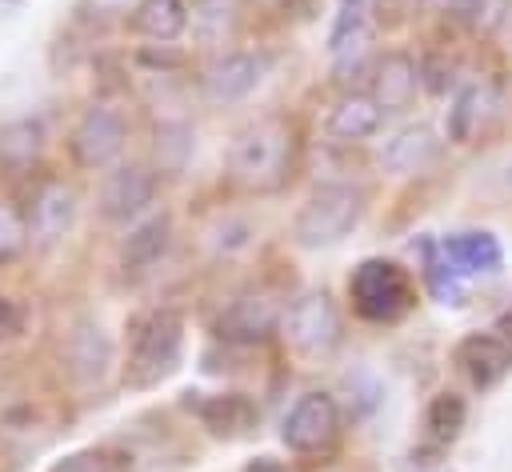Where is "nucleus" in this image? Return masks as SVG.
<instances>
[{
	"label": "nucleus",
	"mask_w": 512,
	"mask_h": 472,
	"mask_svg": "<svg viewBox=\"0 0 512 472\" xmlns=\"http://www.w3.org/2000/svg\"><path fill=\"white\" fill-rule=\"evenodd\" d=\"M128 28L144 40L172 44L188 32V4L184 0H140L128 16Z\"/></svg>",
	"instance_id": "nucleus-20"
},
{
	"label": "nucleus",
	"mask_w": 512,
	"mask_h": 472,
	"mask_svg": "<svg viewBox=\"0 0 512 472\" xmlns=\"http://www.w3.org/2000/svg\"><path fill=\"white\" fill-rule=\"evenodd\" d=\"M264 80V56L260 52H220L204 76H200V88H204V100L224 108V104H240L248 100Z\"/></svg>",
	"instance_id": "nucleus-11"
},
{
	"label": "nucleus",
	"mask_w": 512,
	"mask_h": 472,
	"mask_svg": "<svg viewBox=\"0 0 512 472\" xmlns=\"http://www.w3.org/2000/svg\"><path fill=\"white\" fill-rule=\"evenodd\" d=\"M48 472H116V468H112V460H108V456H100V452L84 448V452H68V456H64V460H56Z\"/></svg>",
	"instance_id": "nucleus-29"
},
{
	"label": "nucleus",
	"mask_w": 512,
	"mask_h": 472,
	"mask_svg": "<svg viewBox=\"0 0 512 472\" xmlns=\"http://www.w3.org/2000/svg\"><path fill=\"white\" fill-rule=\"evenodd\" d=\"M436 248H440V260H444L460 280H468V276H492V272H500V264H504V248H500V240H496L488 228L452 232V236L436 240Z\"/></svg>",
	"instance_id": "nucleus-15"
},
{
	"label": "nucleus",
	"mask_w": 512,
	"mask_h": 472,
	"mask_svg": "<svg viewBox=\"0 0 512 472\" xmlns=\"http://www.w3.org/2000/svg\"><path fill=\"white\" fill-rule=\"evenodd\" d=\"M124 144H128V120H124V112L112 108V104H100V100L88 104L76 116L72 132H68V156H72V164L80 172H100V168L116 164L120 152H124Z\"/></svg>",
	"instance_id": "nucleus-6"
},
{
	"label": "nucleus",
	"mask_w": 512,
	"mask_h": 472,
	"mask_svg": "<svg viewBox=\"0 0 512 472\" xmlns=\"http://www.w3.org/2000/svg\"><path fill=\"white\" fill-rule=\"evenodd\" d=\"M468 424V400L452 388L436 392L428 404H424V440L436 444V448H448Z\"/></svg>",
	"instance_id": "nucleus-24"
},
{
	"label": "nucleus",
	"mask_w": 512,
	"mask_h": 472,
	"mask_svg": "<svg viewBox=\"0 0 512 472\" xmlns=\"http://www.w3.org/2000/svg\"><path fill=\"white\" fill-rule=\"evenodd\" d=\"M336 436H340V404L324 388L304 392L280 424V444L292 456H320L336 444Z\"/></svg>",
	"instance_id": "nucleus-7"
},
{
	"label": "nucleus",
	"mask_w": 512,
	"mask_h": 472,
	"mask_svg": "<svg viewBox=\"0 0 512 472\" xmlns=\"http://www.w3.org/2000/svg\"><path fill=\"white\" fill-rule=\"evenodd\" d=\"M236 16H240V4L236 0H188V28H192V40L208 52L224 48L236 32Z\"/></svg>",
	"instance_id": "nucleus-22"
},
{
	"label": "nucleus",
	"mask_w": 512,
	"mask_h": 472,
	"mask_svg": "<svg viewBox=\"0 0 512 472\" xmlns=\"http://www.w3.org/2000/svg\"><path fill=\"white\" fill-rule=\"evenodd\" d=\"M16 332H20V308H16L12 296L0 292V340H8V336H16Z\"/></svg>",
	"instance_id": "nucleus-30"
},
{
	"label": "nucleus",
	"mask_w": 512,
	"mask_h": 472,
	"mask_svg": "<svg viewBox=\"0 0 512 472\" xmlns=\"http://www.w3.org/2000/svg\"><path fill=\"white\" fill-rule=\"evenodd\" d=\"M180 356H184V316L176 308H156L144 320H136L128 336L120 384L132 392H148L180 368Z\"/></svg>",
	"instance_id": "nucleus-2"
},
{
	"label": "nucleus",
	"mask_w": 512,
	"mask_h": 472,
	"mask_svg": "<svg viewBox=\"0 0 512 472\" xmlns=\"http://www.w3.org/2000/svg\"><path fill=\"white\" fill-rule=\"evenodd\" d=\"M440 12H448V16H476L480 8H484V0H432Z\"/></svg>",
	"instance_id": "nucleus-31"
},
{
	"label": "nucleus",
	"mask_w": 512,
	"mask_h": 472,
	"mask_svg": "<svg viewBox=\"0 0 512 472\" xmlns=\"http://www.w3.org/2000/svg\"><path fill=\"white\" fill-rule=\"evenodd\" d=\"M28 252V212L16 200H0V268L16 264Z\"/></svg>",
	"instance_id": "nucleus-27"
},
{
	"label": "nucleus",
	"mask_w": 512,
	"mask_h": 472,
	"mask_svg": "<svg viewBox=\"0 0 512 472\" xmlns=\"http://www.w3.org/2000/svg\"><path fill=\"white\" fill-rule=\"evenodd\" d=\"M364 208H368V192L360 184H348V180L320 184L300 204L292 220V236L300 248H332L356 232V224L364 220Z\"/></svg>",
	"instance_id": "nucleus-3"
},
{
	"label": "nucleus",
	"mask_w": 512,
	"mask_h": 472,
	"mask_svg": "<svg viewBox=\"0 0 512 472\" xmlns=\"http://www.w3.org/2000/svg\"><path fill=\"white\" fill-rule=\"evenodd\" d=\"M168 248H172V216L168 212H148L120 240L116 268H120L124 280H144L148 272L160 268V260L168 256Z\"/></svg>",
	"instance_id": "nucleus-13"
},
{
	"label": "nucleus",
	"mask_w": 512,
	"mask_h": 472,
	"mask_svg": "<svg viewBox=\"0 0 512 472\" xmlns=\"http://www.w3.org/2000/svg\"><path fill=\"white\" fill-rule=\"evenodd\" d=\"M280 336L284 344L304 356V360H324L340 348V308L336 300L324 292V288H312V292H300L284 316H280Z\"/></svg>",
	"instance_id": "nucleus-5"
},
{
	"label": "nucleus",
	"mask_w": 512,
	"mask_h": 472,
	"mask_svg": "<svg viewBox=\"0 0 512 472\" xmlns=\"http://www.w3.org/2000/svg\"><path fill=\"white\" fill-rule=\"evenodd\" d=\"M380 124H384V112H380V104L372 100V92H344V96L332 104L328 120H324L328 136L340 140V144L372 140V136L380 132Z\"/></svg>",
	"instance_id": "nucleus-18"
},
{
	"label": "nucleus",
	"mask_w": 512,
	"mask_h": 472,
	"mask_svg": "<svg viewBox=\"0 0 512 472\" xmlns=\"http://www.w3.org/2000/svg\"><path fill=\"white\" fill-rule=\"evenodd\" d=\"M76 224V188L64 180H44L32 196V212H28V244L48 252L56 248Z\"/></svg>",
	"instance_id": "nucleus-12"
},
{
	"label": "nucleus",
	"mask_w": 512,
	"mask_h": 472,
	"mask_svg": "<svg viewBox=\"0 0 512 472\" xmlns=\"http://www.w3.org/2000/svg\"><path fill=\"white\" fill-rule=\"evenodd\" d=\"M208 244H212V252L216 256H240L248 244H252V224L248 220H236V216H224V220H216L212 228H208Z\"/></svg>",
	"instance_id": "nucleus-28"
},
{
	"label": "nucleus",
	"mask_w": 512,
	"mask_h": 472,
	"mask_svg": "<svg viewBox=\"0 0 512 472\" xmlns=\"http://www.w3.org/2000/svg\"><path fill=\"white\" fill-rule=\"evenodd\" d=\"M280 316H284V308L268 292L248 288V292H236L220 308L216 336L228 340V344H264L280 332Z\"/></svg>",
	"instance_id": "nucleus-10"
},
{
	"label": "nucleus",
	"mask_w": 512,
	"mask_h": 472,
	"mask_svg": "<svg viewBox=\"0 0 512 472\" xmlns=\"http://www.w3.org/2000/svg\"><path fill=\"white\" fill-rule=\"evenodd\" d=\"M156 168H148L144 160H124L116 164L100 192H96V212L104 224H132V220H144V212L156 204Z\"/></svg>",
	"instance_id": "nucleus-8"
},
{
	"label": "nucleus",
	"mask_w": 512,
	"mask_h": 472,
	"mask_svg": "<svg viewBox=\"0 0 512 472\" xmlns=\"http://www.w3.org/2000/svg\"><path fill=\"white\" fill-rule=\"evenodd\" d=\"M196 416L208 428V436H216V440H240V436H248L256 428L260 408L244 392H216V396H204L196 404Z\"/></svg>",
	"instance_id": "nucleus-17"
},
{
	"label": "nucleus",
	"mask_w": 512,
	"mask_h": 472,
	"mask_svg": "<svg viewBox=\"0 0 512 472\" xmlns=\"http://www.w3.org/2000/svg\"><path fill=\"white\" fill-rule=\"evenodd\" d=\"M192 156V128L188 120H160L156 124V160L164 172H180Z\"/></svg>",
	"instance_id": "nucleus-26"
},
{
	"label": "nucleus",
	"mask_w": 512,
	"mask_h": 472,
	"mask_svg": "<svg viewBox=\"0 0 512 472\" xmlns=\"http://www.w3.org/2000/svg\"><path fill=\"white\" fill-rule=\"evenodd\" d=\"M244 472H292V468L284 460H276V456H256V460H248Z\"/></svg>",
	"instance_id": "nucleus-32"
},
{
	"label": "nucleus",
	"mask_w": 512,
	"mask_h": 472,
	"mask_svg": "<svg viewBox=\"0 0 512 472\" xmlns=\"http://www.w3.org/2000/svg\"><path fill=\"white\" fill-rule=\"evenodd\" d=\"M452 364L476 392H492L512 372V336L500 328H476L456 340Z\"/></svg>",
	"instance_id": "nucleus-9"
},
{
	"label": "nucleus",
	"mask_w": 512,
	"mask_h": 472,
	"mask_svg": "<svg viewBox=\"0 0 512 472\" xmlns=\"http://www.w3.org/2000/svg\"><path fill=\"white\" fill-rule=\"evenodd\" d=\"M348 300H352V312L360 320H368V324H392V320H400L412 308L416 288H412V276L396 260L368 256L348 276Z\"/></svg>",
	"instance_id": "nucleus-4"
},
{
	"label": "nucleus",
	"mask_w": 512,
	"mask_h": 472,
	"mask_svg": "<svg viewBox=\"0 0 512 472\" xmlns=\"http://www.w3.org/2000/svg\"><path fill=\"white\" fill-rule=\"evenodd\" d=\"M68 364H72V372L80 380H88V384L100 380L108 372V364H112V340H108V332L100 324H92V320L76 324V332L68 336Z\"/></svg>",
	"instance_id": "nucleus-23"
},
{
	"label": "nucleus",
	"mask_w": 512,
	"mask_h": 472,
	"mask_svg": "<svg viewBox=\"0 0 512 472\" xmlns=\"http://www.w3.org/2000/svg\"><path fill=\"white\" fill-rule=\"evenodd\" d=\"M504 4H512V0H504Z\"/></svg>",
	"instance_id": "nucleus-33"
},
{
	"label": "nucleus",
	"mask_w": 512,
	"mask_h": 472,
	"mask_svg": "<svg viewBox=\"0 0 512 472\" xmlns=\"http://www.w3.org/2000/svg\"><path fill=\"white\" fill-rule=\"evenodd\" d=\"M44 144H48V128L40 116H16L0 128V176L8 180H20L28 176L40 156H44Z\"/></svg>",
	"instance_id": "nucleus-16"
},
{
	"label": "nucleus",
	"mask_w": 512,
	"mask_h": 472,
	"mask_svg": "<svg viewBox=\"0 0 512 472\" xmlns=\"http://www.w3.org/2000/svg\"><path fill=\"white\" fill-rule=\"evenodd\" d=\"M436 152H440V140L432 136V128L408 124V128H400L396 136L384 140V148H380V168H384L388 176H416V172H424V168L436 160Z\"/></svg>",
	"instance_id": "nucleus-19"
},
{
	"label": "nucleus",
	"mask_w": 512,
	"mask_h": 472,
	"mask_svg": "<svg viewBox=\"0 0 512 472\" xmlns=\"http://www.w3.org/2000/svg\"><path fill=\"white\" fill-rule=\"evenodd\" d=\"M484 112H488V92L480 80H460L452 100H448V112H444V136L452 144H472L480 124H484Z\"/></svg>",
	"instance_id": "nucleus-21"
},
{
	"label": "nucleus",
	"mask_w": 512,
	"mask_h": 472,
	"mask_svg": "<svg viewBox=\"0 0 512 472\" xmlns=\"http://www.w3.org/2000/svg\"><path fill=\"white\" fill-rule=\"evenodd\" d=\"M372 12H376V0H340V12L328 28V52H340L356 40H368L372 36Z\"/></svg>",
	"instance_id": "nucleus-25"
},
{
	"label": "nucleus",
	"mask_w": 512,
	"mask_h": 472,
	"mask_svg": "<svg viewBox=\"0 0 512 472\" xmlns=\"http://www.w3.org/2000/svg\"><path fill=\"white\" fill-rule=\"evenodd\" d=\"M296 132L284 116H264L244 124L228 144V180L244 192L268 196L292 180Z\"/></svg>",
	"instance_id": "nucleus-1"
},
{
	"label": "nucleus",
	"mask_w": 512,
	"mask_h": 472,
	"mask_svg": "<svg viewBox=\"0 0 512 472\" xmlns=\"http://www.w3.org/2000/svg\"><path fill=\"white\" fill-rule=\"evenodd\" d=\"M372 100L380 104L384 116H400L416 104L420 96V60L404 48H388L376 64H372Z\"/></svg>",
	"instance_id": "nucleus-14"
}]
</instances>
